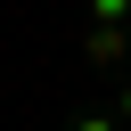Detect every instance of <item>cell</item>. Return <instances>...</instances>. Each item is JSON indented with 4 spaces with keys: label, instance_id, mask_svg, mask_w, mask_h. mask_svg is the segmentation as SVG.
<instances>
[{
    "label": "cell",
    "instance_id": "cell-3",
    "mask_svg": "<svg viewBox=\"0 0 131 131\" xmlns=\"http://www.w3.org/2000/svg\"><path fill=\"white\" fill-rule=\"evenodd\" d=\"M82 131H115V123H106V115H90V123H82Z\"/></svg>",
    "mask_w": 131,
    "mask_h": 131
},
{
    "label": "cell",
    "instance_id": "cell-4",
    "mask_svg": "<svg viewBox=\"0 0 131 131\" xmlns=\"http://www.w3.org/2000/svg\"><path fill=\"white\" fill-rule=\"evenodd\" d=\"M123 123H131V90H123Z\"/></svg>",
    "mask_w": 131,
    "mask_h": 131
},
{
    "label": "cell",
    "instance_id": "cell-2",
    "mask_svg": "<svg viewBox=\"0 0 131 131\" xmlns=\"http://www.w3.org/2000/svg\"><path fill=\"white\" fill-rule=\"evenodd\" d=\"M90 8H98V25H123L131 16V0H90Z\"/></svg>",
    "mask_w": 131,
    "mask_h": 131
},
{
    "label": "cell",
    "instance_id": "cell-1",
    "mask_svg": "<svg viewBox=\"0 0 131 131\" xmlns=\"http://www.w3.org/2000/svg\"><path fill=\"white\" fill-rule=\"evenodd\" d=\"M123 49H131V33H123V25H98V33H90V57H98V66H115Z\"/></svg>",
    "mask_w": 131,
    "mask_h": 131
}]
</instances>
